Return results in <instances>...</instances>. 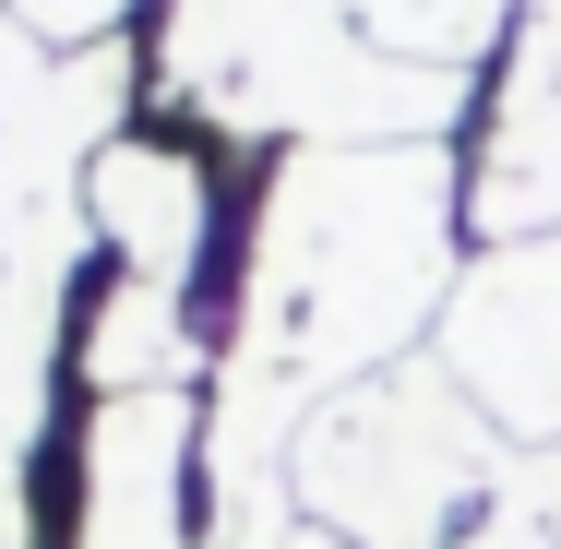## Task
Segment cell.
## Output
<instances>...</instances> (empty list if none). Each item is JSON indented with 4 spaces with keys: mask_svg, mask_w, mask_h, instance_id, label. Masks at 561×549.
Segmentation results:
<instances>
[{
    "mask_svg": "<svg viewBox=\"0 0 561 549\" xmlns=\"http://www.w3.org/2000/svg\"><path fill=\"white\" fill-rule=\"evenodd\" d=\"M287 466H299V502L346 549H454L514 454L490 442V407L454 370L407 358V370H370V382L323 394L287 442Z\"/></svg>",
    "mask_w": 561,
    "mask_h": 549,
    "instance_id": "6da1fadb",
    "label": "cell"
},
{
    "mask_svg": "<svg viewBox=\"0 0 561 549\" xmlns=\"http://www.w3.org/2000/svg\"><path fill=\"white\" fill-rule=\"evenodd\" d=\"M443 370L490 407V431L538 442V454L561 442V239H514L502 263L454 287Z\"/></svg>",
    "mask_w": 561,
    "mask_h": 549,
    "instance_id": "7a4b0ae2",
    "label": "cell"
},
{
    "mask_svg": "<svg viewBox=\"0 0 561 549\" xmlns=\"http://www.w3.org/2000/svg\"><path fill=\"white\" fill-rule=\"evenodd\" d=\"M180 478H192V407L180 394H119L84 431V526H72V549H192Z\"/></svg>",
    "mask_w": 561,
    "mask_h": 549,
    "instance_id": "3957f363",
    "label": "cell"
},
{
    "mask_svg": "<svg viewBox=\"0 0 561 549\" xmlns=\"http://www.w3.org/2000/svg\"><path fill=\"white\" fill-rule=\"evenodd\" d=\"M84 216L108 227L119 275H156V287H180L192 275V251H204V168L180 156V144H156V131H119L84 156Z\"/></svg>",
    "mask_w": 561,
    "mask_h": 549,
    "instance_id": "277c9868",
    "label": "cell"
},
{
    "mask_svg": "<svg viewBox=\"0 0 561 549\" xmlns=\"http://www.w3.org/2000/svg\"><path fill=\"white\" fill-rule=\"evenodd\" d=\"M168 370H180V287L119 275L96 299V323H84V382L119 407V394H168Z\"/></svg>",
    "mask_w": 561,
    "mask_h": 549,
    "instance_id": "5b68a950",
    "label": "cell"
},
{
    "mask_svg": "<svg viewBox=\"0 0 561 549\" xmlns=\"http://www.w3.org/2000/svg\"><path fill=\"white\" fill-rule=\"evenodd\" d=\"M275 549H346V538H335V526H287Z\"/></svg>",
    "mask_w": 561,
    "mask_h": 549,
    "instance_id": "8992f818",
    "label": "cell"
},
{
    "mask_svg": "<svg viewBox=\"0 0 561 549\" xmlns=\"http://www.w3.org/2000/svg\"><path fill=\"white\" fill-rule=\"evenodd\" d=\"M0 549H24V514H12V502H0Z\"/></svg>",
    "mask_w": 561,
    "mask_h": 549,
    "instance_id": "52a82bcc",
    "label": "cell"
}]
</instances>
